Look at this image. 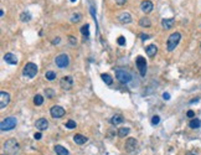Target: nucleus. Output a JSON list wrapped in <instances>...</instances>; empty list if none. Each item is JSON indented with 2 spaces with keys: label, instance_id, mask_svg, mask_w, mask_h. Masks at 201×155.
Listing matches in <instances>:
<instances>
[{
  "label": "nucleus",
  "instance_id": "nucleus-1",
  "mask_svg": "<svg viewBox=\"0 0 201 155\" xmlns=\"http://www.w3.org/2000/svg\"><path fill=\"white\" fill-rule=\"evenodd\" d=\"M181 40V34L180 32H174L169 36V39L166 41V50L168 51H174L175 47L179 45Z\"/></svg>",
  "mask_w": 201,
  "mask_h": 155
},
{
  "label": "nucleus",
  "instance_id": "nucleus-2",
  "mask_svg": "<svg viewBox=\"0 0 201 155\" xmlns=\"http://www.w3.org/2000/svg\"><path fill=\"white\" fill-rule=\"evenodd\" d=\"M37 71H39V68H37V66L35 63L29 62V63H26L24 66V68H22V74H24L25 77L34 78L37 74Z\"/></svg>",
  "mask_w": 201,
  "mask_h": 155
},
{
  "label": "nucleus",
  "instance_id": "nucleus-3",
  "mask_svg": "<svg viewBox=\"0 0 201 155\" xmlns=\"http://www.w3.org/2000/svg\"><path fill=\"white\" fill-rule=\"evenodd\" d=\"M16 123H17L16 118H14V117H9V118L4 119L1 122V124H0V129H1L3 132L11 130V129H14V128L16 127Z\"/></svg>",
  "mask_w": 201,
  "mask_h": 155
},
{
  "label": "nucleus",
  "instance_id": "nucleus-4",
  "mask_svg": "<svg viewBox=\"0 0 201 155\" xmlns=\"http://www.w3.org/2000/svg\"><path fill=\"white\" fill-rule=\"evenodd\" d=\"M115 77L121 83H128L132 81V74L124 70H115Z\"/></svg>",
  "mask_w": 201,
  "mask_h": 155
},
{
  "label": "nucleus",
  "instance_id": "nucleus-5",
  "mask_svg": "<svg viewBox=\"0 0 201 155\" xmlns=\"http://www.w3.org/2000/svg\"><path fill=\"white\" fill-rule=\"evenodd\" d=\"M4 149H5L7 153H15L19 149V144L16 140H14V139H9V140H6L4 143Z\"/></svg>",
  "mask_w": 201,
  "mask_h": 155
},
{
  "label": "nucleus",
  "instance_id": "nucleus-6",
  "mask_svg": "<svg viewBox=\"0 0 201 155\" xmlns=\"http://www.w3.org/2000/svg\"><path fill=\"white\" fill-rule=\"evenodd\" d=\"M70 63V60H68V56L66 54H61L56 57V65H57L60 68H65V67L68 66Z\"/></svg>",
  "mask_w": 201,
  "mask_h": 155
},
{
  "label": "nucleus",
  "instance_id": "nucleus-7",
  "mask_svg": "<svg viewBox=\"0 0 201 155\" xmlns=\"http://www.w3.org/2000/svg\"><path fill=\"white\" fill-rule=\"evenodd\" d=\"M137 67L141 76H145V73H147V61H145L143 56H138L137 57Z\"/></svg>",
  "mask_w": 201,
  "mask_h": 155
},
{
  "label": "nucleus",
  "instance_id": "nucleus-8",
  "mask_svg": "<svg viewBox=\"0 0 201 155\" xmlns=\"http://www.w3.org/2000/svg\"><path fill=\"white\" fill-rule=\"evenodd\" d=\"M60 86H61V88L65 89V91L71 89V88H72V86H73V78L71 76L63 77L61 81H60Z\"/></svg>",
  "mask_w": 201,
  "mask_h": 155
},
{
  "label": "nucleus",
  "instance_id": "nucleus-9",
  "mask_svg": "<svg viewBox=\"0 0 201 155\" xmlns=\"http://www.w3.org/2000/svg\"><path fill=\"white\" fill-rule=\"evenodd\" d=\"M50 113H51L52 118H57V119H58V118H62V117L65 115L66 111H65V109H63L62 107H60V105H55V107L51 108Z\"/></svg>",
  "mask_w": 201,
  "mask_h": 155
},
{
  "label": "nucleus",
  "instance_id": "nucleus-10",
  "mask_svg": "<svg viewBox=\"0 0 201 155\" xmlns=\"http://www.w3.org/2000/svg\"><path fill=\"white\" fill-rule=\"evenodd\" d=\"M137 144H138V142L134 138L127 139V142H125V150H127V152H134V150L137 149Z\"/></svg>",
  "mask_w": 201,
  "mask_h": 155
},
{
  "label": "nucleus",
  "instance_id": "nucleus-11",
  "mask_svg": "<svg viewBox=\"0 0 201 155\" xmlns=\"http://www.w3.org/2000/svg\"><path fill=\"white\" fill-rule=\"evenodd\" d=\"M9 103H10V94L6 92H1L0 93V107L5 108Z\"/></svg>",
  "mask_w": 201,
  "mask_h": 155
},
{
  "label": "nucleus",
  "instance_id": "nucleus-12",
  "mask_svg": "<svg viewBox=\"0 0 201 155\" xmlns=\"http://www.w3.org/2000/svg\"><path fill=\"white\" fill-rule=\"evenodd\" d=\"M35 125H36V128L39 130H46L47 128H48V122L45 118H40V119L36 120Z\"/></svg>",
  "mask_w": 201,
  "mask_h": 155
},
{
  "label": "nucleus",
  "instance_id": "nucleus-13",
  "mask_svg": "<svg viewBox=\"0 0 201 155\" xmlns=\"http://www.w3.org/2000/svg\"><path fill=\"white\" fill-rule=\"evenodd\" d=\"M4 60H5V62L9 63V65H16V63H17L16 56H15L14 54H11V52H7V54H5V56H4Z\"/></svg>",
  "mask_w": 201,
  "mask_h": 155
},
{
  "label": "nucleus",
  "instance_id": "nucleus-14",
  "mask_svg": "<svg viewBox=\"0 0 201 155\" xmlns=\"http://www.w3.org/2000/svg\"><path fill=\"white\" fill-rule=\"evenodd\" d=\"M140 6H141V10H143L145 14H148V13H150V11L153 10V6H154V5H153V3L149 1V0H144V1H141Z\"/></svg>",
  "mask_w": 201,
  "mask_h": 155
},
{
  "label": "nucleus",
  "instance_id": "nucleus-15",
  "mask_svg": "<svg viewBox=\"0 0 201 155\" xmlns=\"http://www.w3.org/2000/svg\"><path fill=\"white\" fill-rule=\"evenodd\" d=\"M118 20L122 22V24H129L132 21V16H130L129 13H123L118 16Z\"/></svg>",
  "mask_w": 201,
  "mask_h": 155
},
{
  "label": "nucleus",
  "instance_id": "nucleus-16",
  "mask_svg": "<svg viewBox=\"0 0 201 155\" xmlns=\"http://www.w3.org/2000/svg\"><path fill=\"white\" fill-rule=\"evenodd\" d=\"M174 24H175V19L174 17H171V19H164V20L161 21V25H163V28L165 29V30L171 29L174 26Z\"/></svg>",
  "mask_w": 201,
  "mask_h": 155
},
{
  "label": "nucleus",
  "instance_id": "nucleus-17",
  "mask_svg": "<svg viewBox=\"0 0 201 155\" xmlns=\"http://www.w3.org/2000/svg\"><path fill=\"white\" fill-rule=\"evenodd\" d=\"M145 52H147L148 56H150V57H154V56L156 55V52H158V47L155 46V45H149V46L145 48Z\"/></svg>",
  "mask_w": 201,
  "mask_h": 155
},
{
  "label": "nucleus",
  "instance_id": "nucleus-18",
  "mask_svg": "<svg viewBox=\"0 0 201 155\" xmlns=\"http://www.w3.org/2000/svg\"><path fill=\"white\" fill-rule=\"evenodd\" d=\"M73 140H74V143H76V144L82 145V144H84V143L87 142L88 139L86 138L84 135H82V134H76V135L73 137Z\"/></svg>",
  "mask_w": 201,
  "mask_h": 155
},
{
  "label": "nucleus",
  "instance_id": "nucleus-19",
  "mask_svg": "<svg viewBox=\"0 0 201 155\" xmlns=\"http://www.w3.org/2000/svg\"><path fill=\"white\" fill-rule=\"evenodd\" d=\"M124 122V118H123V115L121 114H115L112 117V119H111V123L113 124V125H118V124H121Z\"/></svg>",
  "mask_w": 201,
  "mask_h": 155
},
{
  "label": "nucleus",
  "instance_id": "nucleus-20",
  "mask_svg": "<svg viewBox=\"0 0 201 155\" xmlns=\"http://www.w3.org/2000/svg\"><path fill=\"white\" fill-rule=\"evenodd\" d=\"M55 152L57 155H68V150L66 148H63L62 145H56L55 146Z\"/></svg>",
  "mask_w": 201,
  "mask_h": 155
},
{
  "label": "nucleus",
  "instance_id": "nucleus-21",
  "mask_svg": "<svg viewBox=\"0 0 201 155\" xmlns=\"http://www.w3.org/2000/svg\"><path fill=\"white\" fill-rule=\"evenodd\" d=\"M100 77H102L103 82H106V85H108V86H112V85H113V78H112L109 74L102 73V74H100Z\"/></svg>",
  "mask_w": 201,
  "mask_h": 155
},
{
  "label": "nucleus",
  "instance_id": "nucleus-22",
  "mask_svg": "<svg viewBox=\"0 0 201 155\" xmlns=\"http://www.w3.org/2000/svg\"><path fill=\"white\" fill-rule=\"evenodd\" d=\"M20 20H21L22 22H27V21H30V20H31V14L27 13V11H24V13H21V15H20Z\"/></svg>",
  "mask_w": 201,
  "mask_h": 155
},
{
  "label": "nucleus",
  "instance_id": "nucleus-23",
  "mask_svg": "<svg viewBox=\"0 0 201 155\" xmlns=\"http://www.w3.org/2000/svg\"><path fill=\"white\" fill-rule=\"evenodd\" d=\"M139 25L143 26V28H150L151 22H150V20H149L148 17H143V19H140V20H139Z\"/></svg>",
  "mask_w": 201,
  "mask_h": 155
},
{
  "label": "nucleus",
  "instance_id": "nucleus-24",
  "mask_svg": "<svg viewBox=\"0 0 201 155\" xmlns=\"http://www.w3.org/2000/svg\"><path fill=\"white\" fill-rule=\"evenodd\" d=\"M189 125H190V128H191V129H197V128H200L201 122H200L199 119H192L191 122L189 123Z\"/></svg>",
  "mask_w": 201,
  "mask_h": 155
},
{
  "label": "nucleus",
  "instance_id": "nucleus-25",
  "mask_svg": "<svg viewBox=\"0 0 201 155\" xmlns=\"http://www.w3.org/2000/svg\"><path fill=\"white\" fill-rule=\"evenodd\" d=\"M129 128H121V129L118 130V137H121V138H123V137H125V135H128L129 134Z\"/></svg>",
  "mask_w": 201,
  "mask_h": 155
},
{
  "label": "nucleus",
  "instance_id": "nucleus-26",
  "mask_svg": "<svg viewBox=\"0 0 201 155\" xmlns=\"http://www.w3.org/2000/svg\"><path fill=\"white\" fill-rule=\"evenodd\" d=\"M34 103H35L36 105H41L44 103V97L41 96V94H36L35 98H34Z\"/></svg>",
  "mask_w": 201,
  "mask_h": 155
},
{
  "label": "nucleus",
  "instance_id": "nucleus-27",
  "mask_svg": "<svg viewBox=\"0 0 201 155\" xmlns=\"http://www.w3.org/2000/svg\"><path fill=\"white\" fill-rule=\"evenodd\" d=\"M45 77H46V79H48V81H54L56 78V73L54 71H47V72L45 73Z\"/></svg>",
  "mask_w": 201,
  "mask_h": 155
},
{
  "label": "nucleus",
  "instance_id": "nucleus-28",
  "mask_svg": "<svg viewBox=\"0 0 201 155\" xmlns=\"http://www.w3.org/2000/svg\"><path fill=\"white\" fill-rule=\"evenodd\" d=\"M81 32L83 34V35L86 37H88L89 36V25H84V26H82L81 28Z\"/></svg>",
  "mask_w": 201,
  "mask_h": 155
},
{
  "label": "nucleus",
  "instance_id": "nucleus-29",
  "mask_svg": "<svg viewBox=\"0 0 201 155\" xmlns=\"http://www.w3.org/2000/svg\"><path fill=\"white\" fill-rule=\"evenodd\" d=\"M65 125H66V128H68V129H73V128L77 127V124H76L74 120H68V122H67Z\"/></svg>",
  "mask_w": 201,
  "mask_h": 155
},
{
  "label": "nucleus",
  "instance_id": "nucleus-30",
  "mask_svg": "<svg viewBox=\"0 0 201 155\" xmlns=\"http://www.w3.org/2000/svg\"><path fill=\"white\" fill-rule=\"evenodd\" d=\"M45 94L48 97V98H54L55 96V91L54 89H51V88H47V89H45Z\"/></svg>",
  "mask_w": 201,
  "mask_h": 155
},
{
  "label": "nucleus",
  "instance_id": "nucleus-31",
  "mask_svg": "<svg viewBox=\"0 0 201 155\" xmlns=\"http://www.w3.org/2000/svg\"><path fill=\"white\" fill-rule=\"evenodd\" d=\"M81 17H82L81 14H73L72 17H71V21H72V22H78L81 20Z\"/></svg>",
  "mask_w": 201,
  "mask_h": 155
},
{
  "label": "nucleus",
  "instance_id": "nucleus-32",
  "mask_svg": "<svg viewBox=\"0 0 201 155\" xmlns=\"http://www.w3.org/2000/svg\"><path fill=\"white\" fill-rule=\"evenodd\" d=\"M159 122H160V117L159 115H154L151 118V124L153 125H156V124H159Z\"/></svg>",
  "mask_w": 201,
  "mask_h": 155
},
{
  "label": "nucleus",
  "instance_id": "nucleus-33",
  "mask_svg": "<svg viewBox=\"0 0 201 155\" xmlns=\"http://www.w3.org/2000/svg\"><path fill=\"white\" fill-rule=\"evenodd\" d=\"M117 42H118V45H121V46H124V45H125V39L123 36H119Z\"/></svg>",
  "mask_w": 201,
  "mask_h": 155
},
{
  "label": "nucleus",
  "instance_id": "nucleus-34",
  "mask_svg": "<svg viewBox=\"0 0 201 155\" xmlns=\"http://www.w3.org/2000/svg\"><path fill=\"white\" fill-rule=\"evenodd\" d=\"M140 37H141V40H148V39H150V35H147V34H140Z\"/></svg>",
  "mask_w": 201,
  "mask_h": 155
},
{
  "label": "nucleus",
  "instance_id": "nucleus-35",
  "mask_svg": "<svg viewBox=\"0 0 201 155\" xmlns=\"http://www.w3.org/2000/svg\"><path fill=\"white\" fill-rule=\"evenodd\" d=\"M186 115H188L189 118H194V115H195V113H194V111H188V113H186Z\"/></svg>",
  "mask_w": 201,
  "mask_h": 155
},
{
  "label": "nucleus",
  "instance_id": "nucleus-36",
  "mask_svg": "<svg viewBox=\"0 0 201 155\" xmlns=\"http://www.w3.org/2000/svg\"><path fill=\"white\" fill-rule=\"evenodd\" d=\"M68 39H70V42H71V44H72V45H76V40H74L73 36H70Z\"/></svg>",
  "mask_w": 201,
  "mask_h": 155
},
{
  "label": "nucleus",
  "instance_id": "nucleus-37",
  "mask_svg": "<svg viewBox=\"0 0 201 155\" xmlns=\"http://www.w3.org/2000/svg\"><path fill=\"white\" fill-rule=\"evenodd\" d=\"M127 0H115V3L118 4V5H123V4H125Z\"/></svg>",
  "mask_w": 201,
  "mask_h": 155
},
{
  "label": "nucleus",
  "instance_id": "nucleus-38",
  "mask_svg": "<svg viewBox=\"0 0 201 155\" xmlns=\"http://www.w3.org/2000/svg\"><path fill=\"white\" fill-rule=\"evenodd\" d=\"M163 98H164V99H166V101L170 99V94H169V93H164V94H163Z\"/></svg>",
  "mask_w": 201,
  "mask_h": 155
},
{
  "label": "nucleus",
  "instance_id": "nucleus-39",
  "mask_svg": "<svg viewBox=\"0 0 201 155\" xmlns=\"http://www.w3.org/2000/svg\"><path fill=\"white\" fill-rule=\"evenodd\" d=\"M34 138L37 139V140H39V139H41V133H35V134H34Z\"/></svg>",
  "mask_w": 201,
  "mask_h": 155
},
{
  "label": "nucleus",
  "instance_id": "nucleus-40",
  "mask_svg": "<svg viewBox=\"0 0 201 155\" xmlns=\"http://www.w3.org/2000/svg\"><path fill=\"white\" fill-rule=\"evenodd\" d=\"M58 42H60V37H56V39H54V40H52V44H54V45L58 44Z\"/></svg>",
  "mask_w": 201,
  "mask_h": 155
},
{
  "label": "nucleus",
  "instance_id": "nucleus-41",
  "mask_svg": "<svg viewBox=\"0 0 201 155\" xmlns=\"http://www.w3.org/2000/svg\"><path fill=\"white\" fill-rule=\"evenodd\" d=\"M186 155H197V154H196V153H192V152H191V153H188Z\"/></svg>",
  "mask_w": 201,
  "mask_h": 155
},
{
  "label": "nucleus",
  "instance_id": "nucleus-42",
  "mask_svg": "<svg viewBox=\"0 0 201 155\" xmlns=\"http://www.w3.org/2000/svg\"><path fill=\"white\" fill-rule=\"evenodd\" d=\"M70 1H72V3H74V1H76V0H70Z\"/></svg>",
  "mask_w": 201,
  "mask_h": 155
}]
</instances>
